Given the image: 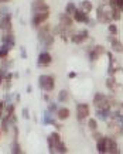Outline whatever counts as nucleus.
<instances>
[{
  "label": "nucleus",
  "instance_id": "obj_7",
  "mask_svg": "<svg viewBox=\"0 0 123 154\" xmlns=\"http://www.w3.org/2000/svg\"><path fill=\"white\" fill-rule=\"evenodd\" d=\"M60 26L64 30H66V31L71 30L74 27V19H72V16H69V14H66V13L60 14Z\"/></svg>",
  "mask_w": 123,
  "mask_h": 154
},
{
  "label": "nucleus",
  "instance_id": "obj_27",
  "mask_svg": "<svg viewBox=\"0 0 123 154\" xmlns=\"http://www.w3.org/2000/svg\"><path fill=\"white\" fill-rule=\"evenodd\" d=\"M88 127H89V130H91V131L98 130V122H96V119L91 117L89 120H88Z\"/></svg>",
  "mask_w": 123,
  "mask_h": 154
},
{
  "label": "nucleus",
  "instance_id": "obj_1",
  "mask_svg": "<svg viewBox=\"0 0 123 154\" xmlns=\"http://www.w3.org/2000/svg\"><path fill=\"white\" fill-rule=\"evenodd\" d=\"M94 106L96 109H110V98H108L106 95L96 92L94 96Z\"/></svg>",
  "mask_w": 123,
  "mask_h": 154
},
{
  "label": "nucleus",
  "instance_id": "obj_3",
  "mask_svg": "<svg viewBox=\"0 0 123 154\" xmlns=\"http://www.w3.org/2000/svg\"><path fill=\"white\" fill-rule=\"evenodd\" d=\"M96 20L99 23L109 24L112 21V16H110V10H108V6H102L100 5L96 9Z\"/></svg>",
  "mask_w": 123,
  "mask_h": 154
},
{
  "label": "nucleus",
  "instance_id": "obj_15",
  "mask_svg": "<svg viewBox=\"0 0 123 154\" xmlns=\"http://www.w3.org/2000/svg\"><path fill=\"white\" fill-rule=\"evenodd\" d=\"M2 42H3V45H5L6 48H13L16 44V38L14 35H13V33L10 31V33H5V35H3V38H2Z\"/></svg>",
  "mask_w": 123,
  "mask_h": 154
},
{
  "label": "nucleus",
  "instance_id": "obj_18",
  "mask_svg": "<svg viewBox=\"0 0 123 154\" xmlns=\"http://www.w3.org/2000/svg\"><path fill=\"white\" fill-rule=\"evenodd\" d=\"M96 116L100 120H108L110 117V109H96Z\"/></svg>",
  "mask_w": 123,
  "mask_h": 154
},
{
  "label": "nucleus",
  "instance_id": "obj_11",
  "mask_svg": "<svg viewBox=\"0 0 123 154\" xmlns=\"http://www.w3.org/2000/svg\"><path fill=\"white\" fill-rule=\"evenodd\" d=\"M102 54H105V48L102 47V45H95V47L91 48L89 54H88V57H89V61H92V62H95V61L98 60Z\"/></svg>",
  "mask_w": 123,
  "mask_h": 154
},
{
  "label": "nucleus",
  "instance_id": "obj_24",
  "mask_svg": "<svg viewBox=\"0 0 123 154\" xmlns=\"http://www.w3.org/2000/svg\"><path fill=\"white\" fill-rule=\"evenodd\" d=\"M120 13H122V11L118 10L116 7H110V16H112V20H113V21H119V20H120V17H122Z\"/></svg>",
  "mask_w": 123,
  "mask_h": 154
},
{
  "label": "nucleus",
  "instance_id": "obj_25",
  "mask_svg": "<svg viewBox=\"0 0 123 154\" xmlns=\"http://www.w3.org/2000/svg\"><path fill=\"white\" fill-rule=\"evenodd\" d=\"M75 10H76L75 3H72V2H69V3H66V6H65V13H66V14H69V16H72V14L75 13Z\"/></svg>",
  "mask_w": 123,
  "mask_h": 154
},
{
  "label": "nucleus",
  "instance_id": "obj_6",
  "mask_svg": "<svg viewBox=\"0 0 123 154\" xmlns=\"http://www.w3.org/2000/svg\"><path fill=\"white\" fill-rule=\"evenodd\" d=\"M0 30L5 33L11 31V14L10 13H5L0 16Z\"/></svg>",
  "mask_w": 123,
  "mask_h": 154
},
{
  "label": "nucleus",
  "instance_id": "obj_28",
  "mask_svg": "<svg viewBox=\"0 0 123 154\" xmlns=\"http://www.w3.org/2000/svg\"><path fill=\"white\" fill-rule=\"evenodd\" d=\"M52 137V140H54V143H55V147H57L60 143H62V140H61V136H60V133L58 131H54V133H51L50 134ZM54 153H55V150H54Z\"/></svg>",
  "mask_w": 123,
  "mask_h": 154
},
{
  "label": "nucleus",
  "instance_id": "obj_10",
  "mask_svg": "<svg viewBox=\"0 0 123 154\" xmlns=\"http://www.w3.org/2000/svg\"><path fill=\"white\" fill-rule=\"evenodd\" d=\"M31 10H33V13H43V11H50V7L44 0H34Z\"/></svg>",
  "mask_w": 123,
  "mask_h": 154
},
{
  "label": "nucleus",
  "instance_id": "obj_31",
  "mask_svg": "<svg viewBox=\"0 0 123 154\" xmlns=\"http://www.w3.org/2000/svg\"><path fill=\"white\" fill-rule=\"evenodd\" d=\"M108 30H109V33L112 34V35H116V34H118V26L113 24V23H109Z\"/></svg>",
  "mask_w": 123,
  "mask_h": 154
},
{
  "label": "nucleus",
  "instance_id": "obj_36",
  "mask_svg": "<svg viewBox=\"0 0 123 154\" xmlns=\"http://www.w3.org/2000/svg\"><path fill=\"white\" fill-rule=\"evenodd\" d=\"M6 2H9V0H0V3H6Z\"/></svg>",
  "mask_w": 123,
  "mask_h": 154
},
{
  "label": "nucleus",
  "instance_id": "obj_33",
  "mask_svg": "<svg viewBox=\"0 0 123 154\" xmlns=\"http://www.w3.org/2000/svg\"><path fill=\"white\" fill-rule=\"evenodd\" d=\"M92 136H94V139H95V140H99L100 137H102V134H100V133H98V130L92 131Z\"/></svg>",
  "mask_w": 123,
  "mask_h": 154
},
{
  "label": "nucleus",
  "instance_id": "obj_34",
  "mask_svg": "<svg viewBox=\"0 0 123 154\" xmlns=\"http://www.w3.org/2000/svg\"><path fill=\"white\" fill-rule=\"evenodd\" d=\"M23 117L24 119H29V109H26V107L23 109Z\"/></svg>",
  "mask_w": 123,
  "mask_h": 154
},
{
  "label": "nucleus",
  "instance_id": "obj_20",
  "mask_svg": "<svg viewBox=\"0 0 123 154\" xmlns=\"http://www.w3.org/2000/svg\"><path fill=\"white\" fill-rule=\"evenodd\" d=\"M58 102L60 103H66L68 100H69V94H68V91H65V89H62V91H60V94H58Z\"/></svg>",
  "mask_w": 123,
  "mask_h": 154
},
{
  "label": "nucleus",
  "instance_id": "obj_12",
  "mask_svg": "<svg viewBox=\"0 0 123 154\" xmlns=\"http://www.w3.org/2000/svg\"><path fill=\"white\" fill-rule=\"evenodd\" d=\"M72 19H74V21H76V23H89V16L85 13V11H82L81 9H76L75 13L72 14Z\"/></svg>",
  "mask_w": 123,
  "mask_h": 154
},
{
  "label": "nucleus",
  "instance_id": "obj_2",
  "mask_svg": "<svg viewBox=\"0 0 123 154\" xmlns=\"http://www.w3.org/2000/svg\"><path fill=\"white\" fill-rule=\"evenodd\" d=\"M38 82H40L41 89L45 92H52L55 88V79H54L52 75H41L38 78Z\"/></svg>",
  "mask_w": 123,
  "mask_h": 154
},
{
  "label": "nucleus",
  "instance_id": "obj_4",
  "mask_svg": "<svg viewBox=\"0 0 123 154\" xmlns=\"http://www.w3.org/2000/svg\"><path fill=\"white\" fill-rule=\"evenodd\" d=\"M91 115V107L88 103H78L76 105V119L79 122L88 119Z\"/></svg>",
  "mask_w": 123,
  "mask_h": 154
},
{
  "label": "nucleus",
  "instance_id": "obj_37",
  "mask_svg": "<svg viewBox=\"0 0 123 154\" xmlns=\"http://www.w3.org/2000/svg\"><path fill=\"white\" fill-rule=\"evenodd\" d=\"M122 109H123V105H122Z\"/></svg>",
  "mask_w": 123,
  "mask_h": 154
},
{
  "label": "nucleus",
  "instance_id": "obj_9",
  "mask_svg": "<svg viewBox=\"0 0 123 154\" xmlns=\"http://www.w3.org/2000/svg\"><path fill=\"white\" fill-rule=\"evenodd\" d=\"M89 38V33H88V30H81L78 33L72 34L71 35V41L74 44H82L84 41H86Z\"/></svg>",
  "mask_w": 123,
  "mask_h": 154
},
{
  "label": "nucleus",
  "instance_id": "obj_26",
  "mask_svg": "<svg viewBox=\"0 0 123 154\" xmlns=\"http://www.w3.org/2000/svg\"><path fill=\"white\" fill-rule=\"evenodd\" d=\"M106 86H108L109 91H112V92H113L115 89H116V86H118V84H116V79L110 76V78H109V79L106 81Z\"/></svg>",
  "mask_w": 123,
  "mask_h": 154
},
{
  "label": "nucleus",
  "instance_id": "obj_16",
  "mask_svg": "<svg viewBox=\"0 0 123 154\" xmlns=\"http://www.w3.org/2000/svg\"><path fill=\"white\" fill-rule=\"evenodd\" d=\"M51 34V27H50V24H45V26H40L38 27V40L43 42L44 38L48 37Z\"/></svg>",
  "mask_w": 123,
  "mask_h": 154
},
{
  "label": "nucleus",
  "instance_id": "obj_29",
  "mask_svg": "<svg viewBox=\"0 0 123 154\" xmlns=\"http://www.w3.org/2000/svg\"><path fill=\"white\" fill-rule=\"evenodd\" d=\"M52 42H54V35H52V34H50L48 37L44 38L43 44H44V47H45V48H50L52 45Z\"/></svg>",
  "mask_w": 123,
  "mask_h": 154
},
{
  "label": "nucleus",
  "instance_id": "obj_5",
  "mask_svg": "<svg viewBox=\"0 0 123 154\" xmlns=\"http://www.w3.org/2000/svg\"><path fill=\"white\" fill-rule=\"evenodd\" d=\"M50 17L48 11H43V13H33V19H31V26L38 28L41 24H44Z\"/></svg>",
  "mask_w": 123,
  "mask_h": 154
},
{
  "label": "nucleus",
  "instance_id": "obj_39",
  "mask_svg": "<svg viewBox=\"0 0 123 154\" xmlns=\"http://www.w3.org/2000/svg\"><path fill=\"white\" fill-rule=\"evenodd\" d=\"M122 71H123V69H122Z\"/></svg>",
  "mask_w": 123,
  "mask_h": 154
},
{
  "label": "nucleus",
  "instance_id": "obj_38",
  "mask_svg": "<svg viewBox=\"0 0 123 154\" xmlns=\"http://www.w3.org/2000/svg\"><path fill=\"white\" fill-rule=\"evenodd\" d=\"M0 13H2V10H0Z\"/></svg>",
  "mask_w": 123,
  "mask_h": 154
},
{
  "label": "nucleus",
  "instance_id": "obj_8",
  "mask_svg": "<svg viewBox=\"0 0 123 154\" xmlns=\"http://www.w3.org/2000/svg\"><path fill=\"white\" fill-rule=\"evenodd\" d=\"M105 147H106V153L110 154H118L119 153V146L115 139L112 137H105Z\"/></svg>",
  "mask_w": 123,
  "mask_h": 154
},
{
  "label": "nucleus",
  "instance_id": "obj_14",
  "mask_svg": "<svg viewBox=\"0 0 123 154\" xmlns=\"http://www.w3.org/2000/svg\"><path fill=\"white\" fill-rule=\"evenodd\" d=\"M52 62V57L48 51H43L38 55V65L40 66H48Z\"/></svg>",
  "mask_w": 123,
  "mask_h": 154
},
{
  "label": "nucleus",
  "instance_id": "obj_32",
  "mask_svg": "<svg viewBox=\"0 0 123 154\" xmlns=\"http://www.w3.org/2000/svg\"><path fill=\"white\" fill-rule=\"evenodd\" d=\"M5 107H6V103L3 102V100H0V119L5 115Z\"/></svg>",
  "mask_w": 123,
  "mask_h": 154
},
{
  "label": "nucleus",
  "instance_id": "obj_17",
  "mask_svg": "<svg viewBox=\"0 0 123 154\" xmlns=\"http://www.w3.org/2000/svg\"><path fill=\"white\" fill-rule=\"evenodd\" d=\"M58 120H66L69 117V109L68 107H58L57 112H55Z\"/></svg>",
  "mask_w": 123,
  "mask_h": 154
},
{
  "label": "nucleus",
  "instance_id": "obj_19",
  "mask_svg": "<svg viewBox=\"0 0 123 154\" xmlns=\"http://www.w3.org/2000/svg\"><path fill=\"white\" fill-rule=\"evenodd\" d=\"M79 9L82 10V11H85L86 14H89L91 10L94 9V6H92V3H91L89 0H82L79 3Z\"/></svg>",
  "mask_w": 123,
  "mask_h": 154
},
{
  "label": "nucleus",
  "instance_id": "obj_23",
  "mask_svg": "<svg viewBox=\"0 0 123 154\" xmlns=\"http://www.w3.org/2000/svg\"><path fill=\"white\" fill-rule=\"evenodd\" d=\"M11 153H13V154H21V153H23L21 146L19 144L17 139H14V140H13V144H11Z\"/></svg>",
  "mask_w": 123,
  "mask_h": 154
},
{
  "label": "nucleus",
  "instance_id": "obj_13",
  "mask_svg": "<svg viewBox=\"0 0 123 154\" xmlns=\"http://www.w3.org/2000/svg\"><path fill=\"white\" fill-rule=\"evenodd\" d=\"M108 40H109V42H110V45H112V51L122 54V52H123V44H122V41H119L118 38L115 37V35H112V34H110V37H108Z\"/></svg>",
  "mask_w": 123,
  "mask_h": 154
},
{
  "label": "nucleus",
  "instance_id": "obj_30",
  "mask_svg": "<svg viewBox=\"0 0 123 154\" xmlns=\"http://www.w3.org/2000/svg\"><path fill=\"white\" fill-rule=\"evenodd\" d=\"M9 48H6L5 45H2L0 47V60H6L7 58V55H9Z\"/></svg>",
  "mask_w": 123,
  "mask_h": 154
},
{
  "label": "nucleus",
  "instance_id": "obj_35",
  "mask_svg": "<svg viewBox=\"0 0 123 154\" xmlns=\"http://www.w3.org/2000/svg\"><path fill=\"white\" fill-rule=\"evenodd\" d=\"M68 76H69V78H75L76 74H75V72H69V75H68Z\"/></svg>",
  "mask_w": 123,
  "mask_h": 154
},
{
  "label": "nucleus",
  "instance_id": "obj_22",
  "mask_svg": "<svg viewBox=\"0 0 123 154\" xmlns=\"http://www.w3.org/2000/svg\"><path fill=\"white\" fill-rule=\"evenodd\" d=\"M109 7H116L118 10L123 11V0H109Z\"/></svg>",
  "mask_w": 123,
  "mask_h": 154
},
{
  "label": "nucleus",
  "instance_id": "obj_21",
  "mask_svg": "<svg viewBox=\"0 0 123 154\" xmlns=\"http://www.w3.org/2000/svg\"><path fill=\"white\" fill-rule=\"evenodd\" d=\"M98 143H96V150H98V153H106V147H105V137L102 136L99 140H96Z\"/></svg>",
  "mask_w": 123,
  "mask_h": 154
}]
</instances>
